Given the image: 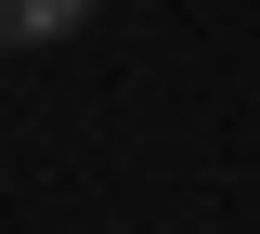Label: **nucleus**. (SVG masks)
<instances>
[{
  "label": "nucleus",
  "mask_w": 260,
  "mask_h": 234,
  "mask_svg": "<svg viewBox=\"0 0 260 234\" xmlns=\"http://www.w3.org/2000/svg\"><path fill=\"white\" fill-rule=\"evenodd\" d=\"M91 26V0H0V52H52Z\"/></svg>",
  "instance_id": "1"
}]
</instances>
